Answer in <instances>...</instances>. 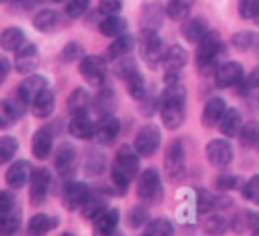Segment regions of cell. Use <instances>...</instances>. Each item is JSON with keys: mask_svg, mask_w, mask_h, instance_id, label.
I'll return each mask as SVG.
<instances>
[{"mask_svg": "<svg viewBox=\"0 0 259 236\" xmlns=\"http://www.w3.org/2000/svg\"><path fill=\"white\" fill-rule=\"evenodd\" d=\"M185 98H187V91L179 81L166 83V89L160 102V114H162L164 126L170 128V131H177L185 122Z\"/></svg>", "mask_w": 259, "mask_h": 236, "instance_id": "6da1fadb", "label": "cell"}, {"mask_svg": "<svg viewBox=\"0 0 259 236\" xmlns=\"http://www.w3.org/2000/svg\"><path fill=\"white\" fill-rule=\"evenodd\" d=\"M139 158L141 156L137 154V149L131 145H122L116 152V158L112 164V182L122 193L131 184V180L139 174Z\"/></svg>", "mask_w": 259, "mask_h": 236, "instance_id": "7a4b0ae2", "label": "cell"}, {"mask_svg": "<svg viewBox=\"0 0 259 236\" xmlns=\"http://www.w3.org/2000/svg\"><path fill=\"white\" fill-rule=\"evenodd\" d=\"M222 39L218 31H207V35L199 41L197 48V69L207 75V73H215V62H218L220 54H222Z\"/></svg>", "mask_w": 259, "mask_h": 236, "instance_id": "3957f363", "label": "cell"}, {"mask_svg": "<svg viewBox=\"0 0 259 236\" xmlns=\"http://www.w3.org/2000/svg\"><path fill=\"white\" fill-rule=\"evenodd\" d=\"M137 195L141 201L145 203H158L160 197H162V180H160V174L156 172L154 168L145 170V172L139 174V180H137Z\"/></svg>", "mask_w": 259, "mask_h": 236, "instance_id": "277c9868", "label": "cell"}, {"mask_svg": "<svg viewBox=\"0 0 259 236\" xmlns=\"http://www.w3.org/2000/svg\"><path fill=\"white\" fill-rule=\"evenodd\" d=\"M164 168L170 180H179L185 174V145L181 139L170 141L164 156Z\"/></svg>", "mask_w": 259, "mask_h": 236, "instance_id": "5b68a950", "label": "cell"}, {"mask_svg": "<svg viewBox=\"0 0 259 236\" xmlns=\"http://www.w3.org/2000/svg\"><path fill=\"white\" fill-rule=\"evenodd\" d=\"M166 46L162 37L156 33V31H149V29H143V37H141V56L147 64L156 67L158 62H164V56H166Z\"/></svg>", "mask_w": 259, "mask_h": 236, "instance_id": "8992f818", "label": "cell"}, {"mask_svg": "<svg viewBox=\"0 0 259 236\" xmlns=\"http://www.w3.org/2000/svg\"><path fill=\"white\" fill-rule=\"evenodd\" d=\"M160 128L156 124H145L139 128V133L135 135V143L133 147L137 149V154L141 158H149V156H154L158 152V147H160Z\"/></svg>", "mask_w": 259, "mask_h": 236, "instance_id": "52a82bcc", "label": "cell"}, {"mask_svg": "<svg viewBox=\"0 0 259 236\" xmlns=\"http://www.w3.org/2000/svg\"><path fill=\"white\" fill-rule=\"evenodd\" d=\"M189 60V54L185 48L181 46H170L166 56H164V69H166V83H177L179 81V73L183 71V67Z\"/></svg>", "mask_w": 259, "mask_h": 236, "instance_id": "ba28073f", "label": "cell"}, {"mask_svg": "<svg viewBox=\"0 0 259 236\" xmlns=\"http://www.w3.org/2000/svg\"><path fill=\"white\" fill-rule=\"evenodd\" d=\"M243 75H245L243 64L232 60V62L220 64V67L215 69L213 81H215V85H218L220 89H226V87H234V85H239L243 81Z\"/></svg>", "mask_w": 259, "mask_h": 236, "instance_id": "9c48e42d", "label": "cell"}, {"mask_svg": "<svg viewBox=\"0 0 259 236\" xmlns=\"http://www.w3.org/2000/svg\"><path fill=\"white\" fill-rule=\"evenodd\" d=\"M205 156L213 168H226L232 162L234 154H232V145L226 139H213L205 147Z\"/></svg>", "mask_w": 259, "mask_h": 236, "instance_id": "30bf717a", "label": "cell"}, {"mask_svg": "<svg viewBox=\"0 0 259 236\" xmlns=\"http://www.w3.org/2000/svg\"><path fill=\"white\" fill-rule=\"evenodd\" d=\"M120 133V122L114 114H102L96 122V141L102 145H110Z\"/></svg>", "mask_w": 259, "mask_h": 236, "instance_id": "8fae6325", "label": "cell"}, {"mask_svg": "<svg viewBox=\"0 0 259 236\" xmlns=\"http://www.w3.org/2000/svg\"><path fill=\"white\" fill-rule=\"evenodd\" d=\"M46 89H48V81H46V77H41V75H29L23 83L19 85L17 98L23 102V104H33L35 98H37L41 91H46Z\"/></svg>", "mask_w": 259, "mask_h": 236, "instance_id": "7c38bea8", "label": "cell"}, {"mask_svg": "<svg viewBox=\"0 0 259 236\" xmlns=\"http://www.w3.org/2000/svg\"><path fill=\"white\" fill-rule=\"evenodd\" d=\"M31 188H29V199L31 203H41L48 195V188H50V182H52V176H50V170L46 168H35L31 172Z\"/></svg>", "mask_w": 259, "mask_h": 236, "instance_id": "4fadbf2b", "label": "cell"}, {"mask_svg": "<svg viewBox=\"0 0 259 236\" xmlns=\"http://www.w3.org/2000/svg\"><path fill=\"white\" fill-rule=\"evenodd\" d=\"M79 73L81 77L92 83V85H102L106 77V64L100 56H85L79 64Z\"/></svg>", "mask_w": 259, "mask_h": 236, "instance_id": "5bb4252c", "label": "cell"}, {"mask_svg": "<svg viewBox=\"0 0 259 236\" xmlns=\"http://www.w3.org/2000/svg\"><path fill=\"white\" fill-rule=\"evenodd\" d=\"M90 186L83 184V182H71L64 188V195H62V201H64V207L69 211H77L79 207H83L90 199Z\"/></svg>", "mask_w": 259, "mask_h": 236, "instance_id": "9a60e30c", "label": "cell"}, {"mask_svg": "<svg viewBox=\"0 0 259 236\" xmlns=\"http://www.w3.org/2000/svg\"><path fill=\"white\" fill-rule=\"evenodd\" d=\"M52 143H54V135L48 126H41L33 133V139H31V154L37 158V160H46L52 152Z\"/></svg>", "mask_w": 259, "mask_h": 236, "instance_id": "2e32d148", "label": "cell"}, {"mask_svg": "<svg viewBox=\"0 0 259 236\" xmlns=\"http://www.w3.org/2000/svg\"><path fill=\"white\" fill-rule=\"evenodd\" d=\"M120 220L118 209H106L100 218L94 220V236H114Z\"/></svg>", "mask_w": 259, "mask_h": 236, "instance_id": "e0dca14e", "label": "cell"}, {"mask_svg": "<svg viewBox=\"0 0 259 236\" xmlns=\"http://www.w3.org/2000/svg\"><path fill=\"white\" fill-rule=\"evenodd\" d=\"M31 166H29V162H25V160H19V162H15L9 170H7V184L11 186V188H21V186H25V182L27 180H31Z\"/></svg>", "mask_w": 259, "mask_h": 236, "instance_id": "ac0fdd59", "label": "cell"}, {"mask_svg": "<svg viewBox=\"0 0 259 236\" xmlns=\"http://www.w3.org/2000/svg\"><path fill=\"white\" fill-rule=\"evenodd\" d=\"M37 46L35 44H25L17 50V71L23 73V75H29L35 71L37 67Z\"/></svg>", "mask_w": 259, "mask_h": 236, "instance_id": "d6986e66", "label": "cell"}, {"mask_svg": "<svg viewBox=\"0 0 259 236\" xmlns=\"http://www.w3.org/2000/svg\"><path fill=\"white\" fill-rule=\"evenodd\" d=\"M224 114H226V102L222 98H211V100H207L205 108H203L201 122H203V126L211 128L215 124H220V120H222Z\"/></svg>", "mask_w": 259, "mask_h": 236, "instance_id": "ffe728a7", "label": "cell"}, {"mask_svg": "<svg viewBox=\"0 0 259 236\" xmlns=\"http://www.w3.org/2000/svg\"><path fill=\"white\" fill-rule=\"evenodd\" d=\"M54 166L60 174H71L75 166H77V149L71 145V143H64L60 145L58 154L54 158Z\"/></svg>", "mask_w": 259, "mask_h": 236, "instance_id": "44dd1931", "label": "cell"}, {"mask_svg": "<svg viewBox=\"0 0 259 236\" xmlns=\"http://www.w3.org/2000/svg\"><path fill=\"white\" fill-rule=\"evenodd\" d=\"M69 133L77 139H92L96 137V122L88 114H77L69 122Z\"/></svg>", "mask_w": 259, "mask_h": 236, "instance_id": "7402d4cb", "label": "cell"}, {"mask_svg": "<svg viewBox=\"0 0 259 236\" xmlns=\"http://www.w3.org/2000/svg\"><path fill=\"white\" fill-rule=\"evenodd\" d=\"M56 226H58V218L48 216V213H35V216L29 220L27 232H29V236H46Z\"/></svg>", "mask_w": 259, "mask_h": 236, "instance_id": "603a6c76", "label": "cell"}, {"mask_svg": "<svg viewBox=\"0 0 259 236\" xmlns=\"http://www.w3.org/2000/svg\"><path fill=\"white\" fill-rule=\"evenodd\" d=\"M23 106H27V104H23L19 98H17V102L15 100H5L3 104H0V126L9 128L21 114H23Z\"/></svg>", "mask_w": 259, "mask_h": 236, "instance_id": "cb8c5ba5", "label": "cell"}, {"mask_svg": "<svg viewBox=\"0 0 259 236\" xmlns=\"http://www.w3.org/2000/svg\"><path fill=\"white\" fill-rule=\"evenodd\" d=\"M207 23H205V19L201 17H195V19H189L187 23L183 25V37L187 41H191V44H199V41L207 35Z\"/></svg>", "mask_w": 259, "mask_h": 236, "instance_id": "d4e9b609", "label": "cell"}, {"mask_svg": "<svg viewBox=\"0 0 259 236\" xmlns=\"http://www.w3.org/2000/svg\"><path fill=\"white\" fill-rule=\"evenodd\" d=\"M133 48H135V39L131 37V35H120V37H116L110 46H108V52H106V58L108 60H120V58H124V56H128L133 52Z\"/></svg>", "mask_w": 259, "mask_h": 236, "instance_id": "484cf974", "label": "cell"}, {"mask_svg": "<svg viewBox=\"0 0 259 236\" xmlns=\"http://www.w3.org/2000/svg\"><path fill=\"white\" fill-rule=\"evenodd\" d=\"M54 106H56V98H54V93H52L50 89L41 91V93L35 98V102L31 104L33 116H37V118H48V116L54 112Z\"/></svg>", "mask_w": 259, "mask_h": 236, "instance_id": "4316f807", "label": "cell"}, {"mask_svg": "<svg viewBox=\"0 0 259 236\" xmlns=\"http://www.w3.org/2000/svg\"><path fill=\"white\" fill-rule=\"evenodd\" d=\"M241 128H243L241 112L236 110V108L226 110V114H224L222 120H220V131H222V135H226V137H234V135H239V133H241Z\"/></svg>", "mask_w": 259, "mask_h": 236, "instance_id": "83f0119b", "label": "cell"}, {"mask_svg": "<svg viewBox=\"0 0 259 236\" xmlns=\"http://www.w3.org/2000/svg\"><path fill=\"white\" fill-rule=\"evenodd\" d=\"M124 31H126V21L118 15L106 17L100 23V33L106 37H120V35H124Z\"/></svg>", "mask_w": 259, "mask_h": 236, "instance_id": "f1b7e54d", "label": "cell"}, {"mask_svg": "<svg viewBox=\"0 0 259 236\" xmlns=\"http://www.w3.org/2000/svg\"><path fill=\"white\" fill-rule=\"evenodd\" d=\"M92 104V96L88 89H83V87H77L71 96H69V112L73 116L77 114H85V110H88V106Z\"/></svg>", "mask_w": 259, "mask_h": 236, "instance_id": "f546056e", "label": "cell"}, {"mask_svg": "<svg viewBox=\"0 0 259 236\" xmlns=\"http://www.w3.org/2000/svg\"><path fill=\"white\" fill-rule=\"evenodd\" d=\"M23 29L19 27H7L3 31V35H0V46H3L5 50H19L21 46H23Z\"/></svg>", "mask_w": 259, "mask_h": 236, "instance_id": "4dcf8cb0", "label": "cell"}, {"mask_svg": "<svg viewBox=\"0 0 259 236\" xmlns=\"http://www.w3.org/2000/svg\"><path fill=\"white\" fill-rule=\"evenodd\" d=\"M19 228H21V209L19 207L5 213V216H0V232H3V236H13Z\"/></svg>", "mask_w": 259, "mask_h": 236, "instance_id": "1f68e13d", "label": "cell"}, {"mask_svg": "<svg viewBox=\"0 0 259 236\" xmlns=\"http://www.w3.org/2000/svg\"><path fill=\"white\" fill-rule=\"evenodd\" d=\"M143 236H175V226L166 218H158L154 222H147Z\"/></svg>", "mask_w": 259, "mask_h": 236, "instance_id": "d6a6232c", "label": "cell"}, {"mask_svg": "<svg viewBox=\"0 0 259 236\" xmlns=\"http://www.w3.org/2000/svg\"><path fill=\"white\" fill-rule=\"evenodd\" d=\"M239 139H241L243 147H255L259 143V122H255V120L245 122L239 133Z\"/></svg>", "mask_w": 259, "mask_h": 236, "instance_id": "836d02e7", "label": "cell"}, {"mask_svg": "<svg viewBox=\"0 0 259 236\" xmlns=\"http://www.w3.org/2000/svg\"><path fill=\"white\" fill-rule=\"evenodd\" d=\"M193 5H195V0H170L166 7V15L175 21L185 19L189 15V11L193 9Z\"/></svg>", "mask_w": 259, "mask_h": 236, "instance_id": "e575fe53", "label": "cell"}, {"mask_svg": "<svg viewBox=\"0 0 259 236\" xmlns=\"http://www.w3.org/2000/svg\"><path fill=\"white\" fill-rule=\"evenodd\" d=\"M124 81H126L128 96L135 98V100H143L145 98V81H143V75L139 71H133Z\"/></svg>", "mask_w": 259, "mask_h": 236, "instance_id": "d590c367", "label": "cell"}, {"mask_svg": "<svg viewBox=\"0 0 259 236\" xmlns=\"http://www.w3.org/2000/svg\"><path fill=\"white\" fill-rule=\"evenodd\" d=\"M201 228H203V232L205 234H209V236H220V234H224L226 232V228H228V222L222 218V216H207L203 222H201Z\"/></svg>", "mask_w": 259, "mask_h": 236, "instance_id": "8d00e7d4", "label": "cell"}, {"mask_svg": "<svg viewBox=\"0 0 259 236\" xmlns=\"http://www.w3.org/2000/svg\"><path fill=\"white\" fill-rule=\"evenodd\" d=\"M104 211H106V201L100 199V197H90L88 203L81 207L83 218H88V220H96V218H100Z\"/></svg>", "mask_w": 259, "mask_h": 236, "instance_id": "74e56055", "label": "cell"}, {"mask_svg": "<svg viewBox=\"0 0 259 236\" xmlns=\"http://www.w3.org/2000/svg\"><path fill=\"white\" fill-rule=\"evenodd\" d=\"M56 21H58V15L54 11H39L33 17V27L39 31H48L56 25Z\"/></svg>", "mask_w": 259, "mask_h": 236, "instance_id": "f35d334b", "label": "cell"}, {"mask_svg": "<svg viewBox=\"0 0 259 236\" xmlns=\"http://www.w3.org/2000/svg\"><path fill=\"white\" fill-rule=\"evenodd\" d=\"M218 201H220V199L215 197L213 193H209L207 188H199V191H197V209H199V213L211 211Z\"/></svg>", "mask_w": 259, "mask_h": 236, "instance_id": "ab89813d", "label": "cell"}, {"mask_svg": "<svg viewBox=\"0 0 259 236\" xmlns=\"http://www.w3.org/2000/svg\"><path fill=\"white\" fill-rule=\"evenodd\" d=\"M145 222H149V209L145 205H135L128 211V226L131 228H141Z\"/></svg>", "mask_w": 259, "mask_h": 236, "instance_id": "60d3db41", "label": "cell"}, {"mask_svg": "<svg viewBox=\"0 0 259 236\" xmlns=\"http://www.w3.org/2000/svg\"><path fill=\"white\" fill-rule=\"evenodd\" d=\"M17 149H19V143H17V139H13V137H3L0 139V162L3 164H7L9 160H13V156L17 154Z\"/></svg>", "mask_w": 259, "mask_h": 236, "instance_id": "b9f144b4", "label": "cell"}, {"mask_svg": "<svg viewBox=\"0 0 259 236\" xmlns=\"http://www.w3.org/2000/svg\"><path fill=\"white\" fill-rule=\"evenodd\" d=\"M112 106H114V93L110 89H102L98 93V100H96V110L102 114H110Z\"/></svg>", "mask_w": 259, "mask_h": 236, "instance_id": "7bdbcfd3", "label": "cell"}, {"mask_svg": "<svg viewBox=\"0 0 259 236\" xmlns=\"http://www.w3.org/2000/svg\"><path fill=\"white\" fill-rule=\"evenodd\" d=\"M90 3L92 0H67V5H64V13L69 17H81L85 11L90 9Z\"/></svg>", "mask_w": 259, "mask_h": 236, "instance_id": "ee69618b", "label": "cell"}, {"mask_svg": "<svg viewBox=\"0 0 259 236\" xmlns=\"http://www.w3.org/2000/svg\"><path fill=\"white\" fill-rule=\"evenodd\" d=\"M243 197H245L247 201L259 205V174H255L253 178H249V182H247L245 188H243Z\"/></svg>", "mask_w": 259, "mask_h": 236, "instance_id": "f6af8a7d", "label": "cell"}, {"mask_svg": "<svg viewBox=\"0 0 259 236\" xmlns=\"http://www.w3.org/2000/svg\"><path fill=\"white\" fill-rule=\"evenodd\" d=\"M239 13L243 19H255L259 15V0H239Z\"/></svg>", "mask_w": 259, "mask_h": 236, "instance_id": "bcb514c9", "label": "cell"}, {"mask_svg": "<svg viewBox=\"0 0 259 236\" xmlns=\"http://www.w3.org/2000/svg\"><path fill=\"white\" fill-rule=\"evenodd\" d=\"M120 9H122V0H100V5H98V13L106 17L118 15Z\"/></svg>", "mask_w": 259, "mask_h": 236, "instance_id": "7dc6e473", "label": "cell"}, {"mask_svg": "<svg viewBox=\"0 0 259 236\" xmlns=\"http://www.w3.org/2000/svg\"><path fill=\"white\" fill-rule=\"evenodd\" d=\"M257 37L253 35V33H247V31H243V33H236L234 37H232V44L239 48V50H247V48H251L253 46V41H255Z\"/></svg>", "mask_w": 259, "mask_h": 236, "instance_id": "c3c4849f", "label": "cell"}, {"mask_svg": "<svg viewBox=\"0 0 259 236\" xmlns=\"http://www.w3.org/2000/svg\"><path fill=\"white\" fill-rule=\"evenodd\" d=\"M81 54H83V48L77 44V41H71V44H67V46H64V50H62V58L69 60V62L77 60Z\"/></svg>", "mask_w": 259, "mask_h": 236, "instance_id": "681fc988", "label": "cell"}, {"mask_svg": "<svg viewBox=\"0 0 259 236\" xmlns=\"http://www.w3.org/2000/svg\"><path fill=\"white\" fill-rule=\"evenodd\" d=\"M15 207H17V205H15L13 197H11V193H7V191L0 193V216H5V213L13 211Z\"/></svg>", "mask_w": 259, "mask_h": 236, "instance_id": "f907efd6", "label": "cell"}, {"mask_svg": "<svg viewBox=\"0 0 259 236\" xmlns=\"http://www.w3.org/2000/svg\"><path fill=\"white\" fill-rule=\"evenodd\" d=\"M215 184H218V188H222V191H230L236 184V176H232V174H220L218 180H215Z\"/></svg>", "mask_w": 259, "mask_h": 236, "instance_id": "816d5d0a", "label": "cell"}, {"mask_svg": "<svg viewBox=\"0 0 259 236\" xmlns=\"http://www.w3.org/2000/svg\"><path fill=\"white\" fill-rule=\"evenodd\" d=\"M90 162H94V166H88L90 170V174H100L102 172V168H104V156L100 154H90Z\"/></svg>", "mask_w": 259, "mask_h": 236, "instance_id": "f5cc1de1", "label": "cell"}, {"mask_svg": "<svg viewBox=\"0 0 259 236\" xmlns=\"http://www.w3.org/2000/svg\"><path fill=\"white\" fill-rule=\"evenodd\" d=\"M0 69H3V73H0V81H5L7 75H9V62H7V58L0 60Z\"/></svg>", "mask_w": 259, "mask_h": 236, "instance_id": "db71d44e", "label": "cell"}, {"mask_svg": "<svg viewBox=\"0 0 259 236\" xmlns=\"http://www.w3.org/2000/svg\"><path fill=\"white\" fill-rule=\"evenodd\" d=\"M60 236H75V234H71V232H64V234H60Z\"/></svg>", "mask_w": 259, "mask_h": 236, "instance_id": "11a10c76", "label": "cell"}, {"mask_svg": "<svg viewBox=\"0 0 259 236\" xmlns=\"http://www.w3.org/2000/svg\"><path fill=\"white\" fill-rule=\"evenodd\" d=\"M257 21H259V19H257Z\"/></svg>", "mask_w": 259, "mask_h": 236, "instance_id": "9f6ffc18", "label": "cell"}]
</instances>
